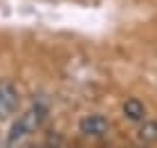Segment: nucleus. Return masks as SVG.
<instances>
[{
	"mask_svg": "<svg viewBox=\"0 0 157 148\" xmlns=\"http://www.w3.org/2000/svg\"><path fill=\"white\" fill-rule=\"evenodd\" d=\"M78 128L88 137H101V135L108 132V119L103 115H85L78 121Z\"/></svg>",
	"mask_w": 157,
	"mask_h": 148,
	"instance_id": "1",
	"label": "nucleus"
},
{
	"mask_svg": "<svg viewBox=\"0 0 157 148\" xmlns=\"http://www.w3.org/2000/svg\"><path fill=\"white\" fill-rule=\"evenodd\" d=\"M18 105V92L11 83H0V119L9 117Z\"/></svg>",
	"mask_w": 157,
	"mask_h": 148,
	"instance_id": "2",
	"label": "nucleus"
},
{
	"mask_svg": "<svg viewBox=\"0 0 157 148\" xmlns=\"http://www.w3.org/2000/svg\"><path fill=\"white\" fill-rule=\"evenodd\" d=\"M43 119H45V108H43V105H32L27 112H23V115H20L18 123L23 126L27 132H34V130H36L38 126L43 123Z\"/></svg>",
	"mask_w": 157,
	"mask_h": 148,
	"instance_id": "3",
	"label": "nucleus"
},
{
	"mask_svg": "<svg viewBox=\"0 0 157 148\" xmlns=\"http://www.w3.org/2000/svg\"><path fill=\"white\" fill-rule=\"evenodd\" d=\"M124 115L130 119V121H141L146 117V108L139 99H126L124 101Z\"/></svg>",
	"mask_w": 157,
	"mask_h": 148,
	"instance_id": "4",
	"label": "nucleus"
},
{
	"mask_svg": "<svg viewBox=\"0 0 157 148\" xmlns=\"http://www.w3.org/2000/svg\"><path fill=\"white\" fill-rule=\"evenodd\" d=\"M137 137H139V142H144V144L157 142V121H144L139 132H137Z\"/></svg>",
	"mask_w": 157,
	"mask_h": 148,
	"instance_id": "5",
	"label": "nucleus"
},
{
	"mask_svg": "<svg viewBox=\"0 0 157 148\" xmlns=\"http://www.w3.org/2000/svg\"><path fill=\"white\" fill-rule=\"evenodd\" d=\"M27 135H29V132H27V130L23 128V126H20V123L16 121V123L11 126V130H9V144H11V146H18V144L23 142V139H25Z\"/></svg>",
	"mask_w": 157,
	"mask_h": 148,
	"instance_id": "6",
	"label": "nucleus"
},
{
	"mask_svg": "<svg viewBox=\"0 0 157 148\" xmlns=\"http://www.w3.org/2000/svg\"><path fill=\"white\" fill-rule=\"evenodd\" d=\"M32 148H45V146H32Z\"/></svg>",
	"mask_w": 157,
	"mask_h": 148,
	"instance_id": "7",
	"label": "nucleus"
}]
</instances>
